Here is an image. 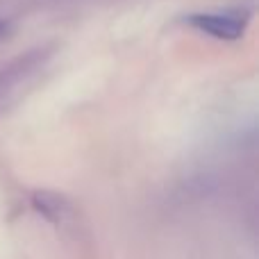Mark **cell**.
Returning <instances> with one entry per match:
<instances>
[{"mask_svg":"<svg viewBox=\"0 0 259 259\" xmlns=\"http://www.w3.org/2000/svg\"><path fill=\"white\" fill-rule=\"evenodd\" d=\"M187 23L198 32L219 41H237L246 34L248 12L246 9H223V12H196L189 14Z\"/></svg>","mask_w":259,"mask_h":259,"instance_id":"6da1fadb","label":"cell"},{"mask_svg":"<svg viewBox=\"0 0 259 259\" xmlns=\"http://www.w3.org/2000/svg\"><path fill=\"white\" fill-rule=\"evenodd\" d=\"M32 205H34V209L39 211V214H44L48 221H53V223H62L64 219L68 216V202L64 196H59V193H53V191H36L34 196H32Z\"/></svg>","mask_w":259,"mask_h":259,"instance_id":"7a4b0ae2","label":"cell"},{"mask_svg":"<svg viewBox=\"0 0 259 259\" xmlns=\"http://www.w3.org/2000/svg\"><path fill=\"white\" fill-rule=\"evenodd\" d=\"M7 32V23H5V18H0V36Z\"/></svg>","mask_w":259,"mask_h":259,"instance_id":"3957f363","label":"cell"}]
</instances>
